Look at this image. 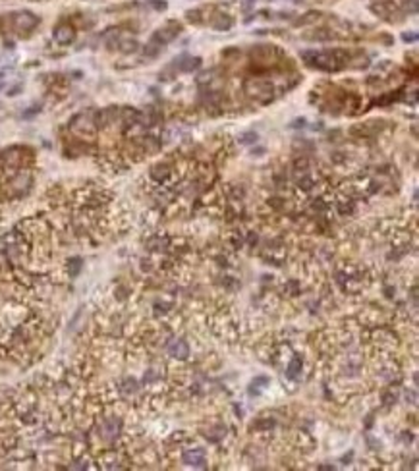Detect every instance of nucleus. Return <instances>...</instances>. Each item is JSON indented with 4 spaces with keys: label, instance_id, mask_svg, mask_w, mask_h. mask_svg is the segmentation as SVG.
I'll use <instances>...</instances> for the list:
<instances>
[{
    "label": "nucleus",
    "instance_id": "f3484780",
    "mask_svg": "<svg viewBox=\"0 0 419 471\" xmlns=\"http://www.w3.org/2000/svg\"><path fill=\"white\" fill-rule=\"evenodd\" d=\"M149 4H151L154 10H160V12L166 10V2H164V0H149Z\"/></svg>",
    "mask_w": 419,
    "mask_h": 471
},
{
    "label": "nucleus",
    "instance_id": "1a4fd4ad",
    "mask_svg": "<svg viewBox=\"0 0 419 471\" xmlns=\"http://www.w3.org/2000/svg\"><path fill=\"white\" fill-rule=\"evenodd\" d=\"M232 25H234V20H232L230 16H226V14H221V16L217 18V21H213V27L219 29V31H226Z\"/></svg>",
    "mask_w": 419,
    "mask_h": 471
},
{
    "label": "nucleus",
    "instance_id": "9d476101",
    "mask_svg": "<svg viewBox=\"0 0 419 471\" xmlns=\"http://www.w3.org/2000/svg\"><path fill=\"white\" fill-rule=\"evenodd\" d=\"M319 18H321L319 12H307L304 18H298V20L294 21V25H298V27H300V25H309V23H315Z\"/></svg>",
    "mask_w": 419,
    "mask_h": 471
},
{
    "label": "nucleus",
    "instance_id": "4468645a",
    "mask_svg": "<svg viewBox=\"0 0 419 471\" xmlns=\"http://www.w3.org/2000/svg\"><path fill=\"white\" fill-rule=\"evenodd\" d=\"M255 141H257V133H255V131H247V133L240 135V143H243V145L255 143Z\"/></svg>",
    "mask_w": 419,
    "mask_h": 471
},
{
    "label": "nucleus",
    "instance_id": "dca6fc26",
    "mask_svg": "<svg viewBox=\"0 0 419 471\" xmlns=\"http://www.w3.org/2000/svg\"><path fill=\"white\" fill-rule=\"evenodd\" d=\"M300 365H302V361H300V359H294V361L290 363V367H288V375H290V377H294V375L298 373L296 369H298Z\"/></svg>",
    "mask_w": 419,
    "mask_h": 471
},
{
    "label": "nucleus",
    "instance_id": "ddd939ff",
    "mask_svg": "<svg viewBox=\"0 0 419 471\" xmlns=\"http://www.w3.org/2000/svg\"><path fill=\"white\" fill-rule=\"evenodd\" d=\"M186 18H188V21H193V23H201V21H203L201 10H188V12H186Z\"/></svg>",
    "mask_w": 419,
    "mask_h": 471
},
{
    "label": "nucleus",
    "instance_id": "423d86ee",
    "mask_svg": "<svg viewBox=\"0 0 419 471\" xmlns=\"http://www.w3.org/2000/svg\"><path fill=\"white\" fill-rule=\"evenodd\" d=\"M176 62V68L180 70V72H193V70H197L199 66H201V58L199 56H182L180 60H174Z\"/></svg>",
    "mask_w": 419,
    "mask_h": 471
},
{
    "label": "nucleus",
    "instance_id": "a211bd4d",
    "mask_svg": "<svg viewBox=\"0 0 419 471\" xmlns=\"http://www.w3.org/2000/svg\"><path fill=\"white\" fill-rule=\"evenodd\" d=\"M402 39L404 41H418V33H404Z\"/></svg>",
    "mask_w": 419,
    "mask_h": 471
},
{
    "label": "nucleus",
    "instance_id": "2eb2a0df",
    "mask_svg": "<svg viewBox=\"0 0 419 471\" xmlns=\"http://www.w3.org/2000/svg\"><path fill=\"white\" fill-rule=\"evenodd\" d=\"M158 50H160V44H156L154 41H153L151 44H147V46L143 48V52H145V56H149V58H153V56H156V54H158Z\"/></svg>",
    "mask_w": 419,
    "mask_h": 471
},
{
    "label": "nucleus",
    "instance_id": "f257e3e1",
    "mask_svg": "<svg viewBox=\"0 0 419 471\" xmlns=\"http://www.w3.org/2000/svg\"><path fill=\"white\" fill-rule=\"evenodd\" d=\"M70 128H72V131L81 133V135H91V133H95V129H97L95 110H85V112L76 114V116L70 120Z\"/></svg>",
    "mask_w": 419,
    "mask_h": 471
},
{
    "label": "nucleus",
    "instance_id": "20e7f679",
    "mask_svg": "<svg viewBox=\"0 0 419 471\" xmlns=\"http://www.w3.org/2000/svg\"><path fill=\"white\" fill-rule=\"evenodd\" d=\"M39 16H35V14H31V12H18L16 16H14V29L16 31H31V29H35L39 25Z\"/></svg>",
    "mask_w": 419,
    "mask_h": 471
},
{
    "label": "nucleus",
    "instance_id": "6e6552de",
    "mask_svg": "<svg viewBox=\"0 0 419 471\" xmlns=\"http://www.w3.org/2000/svg\"><path fill=\"white\" fill-rule=\"evenodd\" d=\"M168 174H170V168H168V164H156V166H153L151 170V176L156 180V182H162V180H166L168 178Z\"/></svg>",
    "mask_w": 419,
    "mask_h": 471
},
{
    "label": "nucleus",
    "instance_id": "9b49d317",
    "mask_svg": "<svg viewBox=\"0 0 419 471\" xmlns=\"http://www.w3.org/2000/svg\"><path fill=\"white\" fill-rule=\"evenodd\" d=\"M186 462L191 464V466H203V464H205V460H203V452H201V450H195V454L190 452V454L186 456Z\"/></svg>",
    "mask_w": 419,
    "mask_h": 471
},
{
    "label": "nucleus",
    "instance_id": "6ab92c4d",
    "mask_svg": "<svg viewBox=\"0 0 419 471\" xmlns=\"http://www.w3.org/2000/svg\"><path fill=\"white\" fill-rule=\"evenodd\" d=\"M0 79H2V74H0Z\"/></svg>",
    "mask_w": 419,
    "mask_h": 471
},
{
    "label": "nucleus",
    "instance_id": "f8f14e48",
    "mask_svg": "<svg viewBox=\"0 0 419 471\" xmlns=\"http://www.w3.org/2000/svg\"><path fill=\"white\" fill-rule=\"evenodd\" d=\"M116 44H120V50H122V52H133V50H137V43L133 39L118 41Z\"/></svg>",
    "mask_w": 419,
    "mask_h": 471
},
{
    "label": "nucleus",
    "instance_id": "0eeeda50",
    "mask_svg": "<svg viewBox=\"0 0 419 471\" xmlns=\"http://www.w3.org/2000/svg\"><path fill=\"white\" fill-rule=\"evenodd\" d=\"M168 350H170L172 355H176V357H186V355L190 353V348H188V344H186L184 340H174Z\"/></svg>",
    "mask_w": 419,
    "mask_h": 471
},
{
    "label": "nucleus",
    "instance_id": "f03ea898",
    "mask_svg": "<svg viewBox=\"0 0 419 471\" xmlns=\"http://www.w3.org/2000/svg\"><path fill=\"white\" fill-rule=\"evenodd\" d=\"M180 31H182V25L178 23V21H168L164 27H160V29H156L154 31V35H153V41L156 43V44H166V43H170V41H174L178 35H180Z\"/></svg>",
    "mask_w": 419,
    "mask_h": 471
},
{
    "label": "nucleus",
    "instance_id": "7ed1b4c3",
    "mask_svg": "<svg viewBox=\"0 0 419 471\" xmlns=\"http://www.w3.org/2000/svg\"><path fill=\"white\" fill-rule=\"evenodd\" d=\"M245 93L255 99H263L272 93V85L267 79H247L245 81Z\"/></svg>",
    "mask_w": 419,
    "mask_h": 471
},
{
    "label": "nucleus",
    "instance_id": "39448f33",
    "mask_svg": "<svg viewBox=\"0 0 419 471\" xmlns=\"http://www.w3.org/2000/svg\"><path fill=\"white\" fill-rule=\"evenodd\" d=\"M52 37H54V41H56L58 44H70V43H74V39H76V31H74L72 25L62 23V25H58V27L54 29Z\"/></svg>",
    "mask_w": 419,
    "mask_h": 471
}]
</instances>
